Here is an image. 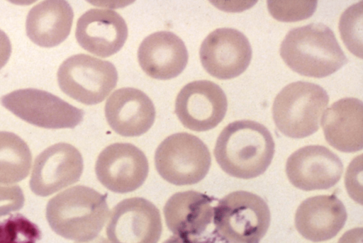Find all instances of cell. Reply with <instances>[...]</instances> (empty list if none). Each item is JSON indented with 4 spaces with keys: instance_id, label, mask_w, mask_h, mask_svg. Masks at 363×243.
Masks as SVG:
<instances>
[{
    "instance_id": "1",
    "label": "cell",
    "mask_w": 363,
    "mask_h": 243,
    "mask_svg": "<svg viewBox=\"0 0 363 243\" xmlns=\"http://www.w3.org/2000/svg\"><path fill=\"white\" fill-rule=\"evenodd\" d=\"M275 151L271 132L262 124L250 120H235L218 135L213 154L223 171L243 179L262 174Z\"/></svg>"
},
{
    "instance_id": "2",
    "label": "cell",
    "mask_w": 363,
    "mask_h": 243,
    "mask_svg": "<svg viewBox=\"0 0 363 243\" xmlns=\"http://www.w3.org/2000/svg\"><path fill=\"white\" fill-rule=\"evenodd\" d=\"M109 215L106 195L85 186H72L48 203L46 218L60 236L78 242L90 241L102 230Z\"/></svg>"
},
{
    "instance_id": "3",
    "label": "cell",
    "mask_w": 363,
    "mask_h": 243,
    "mask_svg": "<svg viewBox=\"0 0 363 243\" xmlns=\"http://www.w3.org/2000/svg\"><path fill=\"white\" fill-rule=\"evenodd\" d=\"M279 52L291 69L305 77H328L348 62L333 31L323 23H313L290 30Z\"/></svg>"
},
{
    "instance_id": "4",
    "label": "cell",
    "mask_w": 363,
    "mask_h": 243,
    "mask_svg": "<svg viewBox=\"0 0 363 243\" xmlns=\"http://www.w3.org/2000/svg\"><path fill=\"white\" fill-rule=\"evenodd\" d=\"M329 102L318 84L298 81L284 86L276 96L272 115L277 129L285 136L300 139L315 133Z\"/></svg>"
},
{
    "instance_id": "5",
    "label": "cell",
    "mask_w": 363,
    "mask_h": 243,
    "mask_svg": "<svg viewBox=\"0 0 363 243\" xmlns=\"http://www.w3.org/2000/svg\"><path fill=\"white\" fill-rule=\"evenodd\" d=\"M213 224L217 234L227 243H259L270 224V211L258 195L233 191L213 208Z\"/></svg>"
},
{
    "instance_id": "6",
    "label": "cell",
    "mask_w": 363,
    "mask_h": 243,
    "mask_svg": "<svg viewBox=\"0 0 363 243\" xmlns=\"http://www.w3.org/2000/svg\"><path fill=\"white\" fill-rule=\"evenodd\" d=\"M155 167L167 182L177 186L192 185L208 174L211 157L206 144L188 132L166 137L155 154Z\"/></svg>"
},
{
    "instance_id": "7",
    "label": "cell",
    "mask_w": 363,
    "mask_h": 243,
    "mask_svg": "<svg viewBox=\"0 0 363 243\" xmlns=\"http://www.w3.org/2000/svg\"><path fill=\"white\" fill-rule=\"evenodd\" d=\"M57 81L61 90L72 98L94 105L103 101L116 87L118 72L108 61L77 54L61 64Z\"/></svg>"
},
{
    "instance_id": "8",
    "label": "cell",
    "mask_w": 363,
    "mask_h": 243,
    "mask_svg": "<svg viewBox=\"0 0 363 243\" xmlns=\"http://www.w3.org/2000/svg\"><path fill=\"white\" fill-rule=\"evenodd\" d=\"M4 107L23 120L48 129L74 128L83 120L84 111L57 96L36 89L13 91L1 97Z\"/></svg>"
},
{
    "instance_id": "9",
    "label": "cell",
    "mask_w": 363,
    "mask_h": 243,
    "mask_svg": "<svg viewBox=\"0 0 363 243\" xmlns=\"http://www.w3.org/2000/svg\"><path fill=\"white\" fill-rule=\"evenodd\" d=\"M162 230L158 208L144 198L134 197L113 208L106 234L111 243H157Z\"/></svg>"
},
{
    "instance_id": "10",
    "label": "cell",
    "mask_w": 363,
    "mask_h": 243,
    "mask_svg": "<svg viewBox=\"0 0 363 243\" xmlns=\"http://www.w3.org/2000/svg\"><path fill=\"white\" fill-rule=\"evenodd\" d=\"M252 50L247 38L232 28H220L202 42L199 56L204 69L219 79H230L248 67Z\"/></svg>"
},
{
    "instance_id": "11",
    "label": "cell",
    "mask_w": 363,
    "mask_h": 243,
    "mask_svg": "<svg viewBox=\"0 0 363 243\" xmlns=\"http://www.w3.org/2000/svg\"><path fill=\"white\" fill-rule=\"evenodd\" d=\"M227 108L223 90L208 80L186 84L175 101V113L180 122L185 128L196 132L216 127L224 118Z\"/></svg>"
},
{
    "instance_id": "12",
    "label": "cell",
    "mask_w": 363,
    "mask_h": 243,
    "mask_svg": "<svg viewBox=\"0 0 363 243\" xmlns=\"http://www.w3.org/2000/svg\"><path fill=\"white\" fill-rule=\"evenodd\" d=\"M149 171L142 150L130 143L116 142L104 148L95 164L98 180L115 193H128L140 187Z\"/></svg>"
},
{
    "instance_id": "13",
    "label": "cell",
    "mask_w": 363,
    "mask_h": 243,
    "mask_svg": "<svg viewBox=\"0 0 363 243\" xmlns=\"http://www.w3.org/2000/svg\"><path fill=\"white\" fill-rule=\"evenodd\" d=\"M84 168L83 158L73 145L60 142L36 157L30 180L31 191L45 197L77 182Z\"/></svg>"
},
{
    "instance_id": "14",
    "label": "cell",
    "mask_w": 363,
    "mask_h": 243,
    "mask_svg": "<svg viewBox=\"0 0 363 243\" xmlns=\"http://www.w3.org/2000/svg\"><path fill=\"white\" fill-rule=\"evenodd\" d=\"M343 164L339 157L322 145L299 148L287 159L286 176L291 183L303 191L328 189L340 179Z\"/></svg>"
},
{
    "instance_id": "15",
    "label": "cell",
    "mask_w": 363,
    "mask_h": 243,
    "mask_svg": "<svg viewBox=\"0 0 363 243\" xmlns=\"http://www.w3.org/2000/svg\"><path fill=\"white\" fill-rule=\"evenodd\" d=\"M75 37L80 46L91 54L108 57L118 52L128 38L125 20L111 9H91L77 22Z\"/></svg>"
},
{
    "instance_id": "16",
    "label": "cell",
    "mask_w": 363,
    "mask_h": 243,
    "mask_svg": "<svg viewBox=\"0 0 363 243\" xmlns=\"http://www.w3.org/2000/svg\"><path fill=\"white\" fill-rule=\"evenodd\" d=\"M105 115L110 127L125 137L145 133L155 119L151 99L142 91L123 87L113 91L105 105Z\"/></svg>"
},
{
    "instance_id": "17",
    "label": "cell",
    "mask_w": 363,
    "mask_h": 243,
    "mask_svg": "<svg viewBox=\"0 0 363 243\" xmlns=\"http://www.w3.org/2000/svg\"><path fill=\"white\" fill-rule=\"evenodd\" d=\"M188 51L183 40L170 31H158L147 36L140 43L138 59L149 77L160 80L180 74L188 62Z\"/></svg>"
},
{
    "instance_id": "18",
    "label": "cell",
    "mask_w": 363,
    "mask_h": 243,
    "mask_svg": "<svg viewBox=\"0 0 363 243\" xmlns=\"http://www.w3.org/2000/svg\"><path fill=\"white\" fill-rule=\"evenodd\" d=\"M347 214L342 202L335 195H320L304 200L295 214L297 231L314 242L333 238L344 227Z\"/></svg>"
},
{
    "instance_id": "19",
    "label": "cell",
    "mask_w": 363,
    "mask_h": 243,
    "mask_svg": "<svg viewBox=\"0 0 363 243\" xmlns=\"http://www.w3.org/2000/svg\"><path fill=\"white\" fill-rule=\"evenodd\" d=\"M363 105L357 98H343L333 103L322 116L325 138L335 149L356 152L363 147Z\"/></svg>"
},
{
    "instance_id": "20",
    "label": "cell",
    "mask_w": 363,
    "mask_h": 243,
    "mask_svg": "<svg viewBox=\"0 0 363 243\" xmlns=\"http://www.w3.org/2000/svg\"><path fill=\"white\" fill-rule=\"evenodd\" d=\"M213 198L195 191L178 192L166 202L163 212L169 230L175 235L194 237L211 222Z\"/></svg>"
},
{
    "instance_id": "21",
    "label": "cell",
    "mask_w": 363,
    "mask_h": 243,
    "mask_svg": "<svg viewBox=\"0 0 363 243\" xmlns=\"http://www.w3.org/2000/svg\"><path fill=\"white\" fill-rule=\"evenodd\" d=\"M74 13L66 1H43L28 12L26 30L29 39L44 47L60 45L69 35Z\"/></svg>"
},
{
    "instance_id": "22",
    "label": "cell",
    "mask_w": 363,
    "mask_h": 243,
    "mask_svg": "<svg viewBox=\"0 0 363 243\" xmlns=\"http://www.w3.org/2000/svg\"><path fill=\"white\" fill-rule=\"evenodd\" d=\"M32 154L28 145L17 135L0 131V183H14L29 174Z\"/></svg>"
},
{
    "instance_id": "23",
    "label": "cell",
    "mask_w": 363,
    "mask_h": 243,
    "mask_svg": "<svg viewBox=\"0 0 363 243\" xmlns=\"http://www.w3.org/2000/svg\"><path fill=\"white\" fill-rule=\"evenodd\" d=\"M40 237L39 227L21 214L0 221V243H36Z\"/></svg>"
},
{
    "instance_id": "24",
    "label": "cell",
    "mask_w": 363,
    "mask_h": 243,
    "mask_svg": "<svg viewBox=\"0 0 363 243\" xmlns=\"http://www.w3.org/2000/svg\"><path fill=\"white\" fill-rule=\"evenodd\" d=\"M362 2L347 8L342 14L339 30L347 49L354 55L362 58Z\"/></svg>"
},
{
    "instance_id": "25",
    "label": "cell",
    "mask_w": 363,
    "mask_h": 243,
    "mask_svg": "<svg viewBox=\"0 0 363 243\" xmlns=\"http://www.w3.org/2000/svg\"><path fill=\"white\" fill-rule=\"evenodd\" d=\"M317 1H267L271 16L283 22H294L310 18L317 7Z\"/></svg>"
},
{
    "instance_id": "26",
    "label": "cell",
    "mask_w": 363,
    "mask_h": 243,
    "mask_svg": "<svg viewBox=\"0 0 363 243\" xmlns=\"http://www.w3.org/2000/svg\"><path fill=\"white\" fill-rule=\"evenodd\" d=\"M24 201L20 186L0 185V217L19 210L23 208Z\"/></svg>"
},
{
    "instance_id": "27",
    "label": "cell",
    "mask_w": 363,
    "mask_h": 243,
    "mask_svg": "<svg viewBox=\"0 0 363 243\" xmlns=\"http://www.w3.org/2000/svg\"><path fill=\"white\" fill-rule=\"evenodd\" d=\"M11 53V45L7 35L0 30V69L6 64Z\"/></svg>"
},
{
    "instance_id": "28",
    "label": "cell",
    "mask_w": 363,
    "mask_h": 243,
    "mask_svg": "<svg viewBox=\"0 0 363 243\" xmlns=\"http://www.w3.org/2000/svg\"><path fill=\"white\" fill-rule=\"evenodd\" d=\"M362 228H354L345 232L338 243H362Z\"/></svg>"
},
{
    "instance_id": "29",
    "label": "cell",
    "mask_w": 363,
    "mask_h": 243,
    "mask_svg": "<svg viewBox=\"0 0 363 243\" xmlns=\"http://www.w3.org/2000/svg\"><path fill=\"white\" fill-rule=\"evenodd\" d=\"M163 243H207L194 237H181L178 235H172L166 239Z\"/></svg>"
},
{
    "instance_id": "30",
    "label": "cell",
    "mask_w": 363,
    "mask_h": 243,
    "mask_svg": "<svg viewBox=\"0 0 363 243\" xmlns=\"http://www.w3.org/2000/svg\"><path fill=\"white\" fill-rule=\"evenodd\" d=\"M76 243H108V242L104 237L99 236V237H95L94 239H93L90 241L84 242H76Z\"/></svg>"
}]
</instances>
